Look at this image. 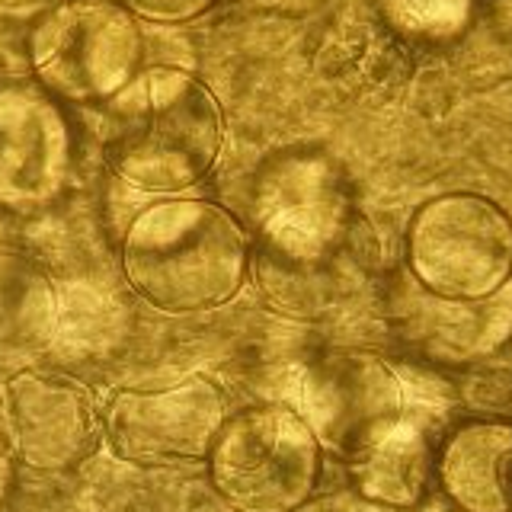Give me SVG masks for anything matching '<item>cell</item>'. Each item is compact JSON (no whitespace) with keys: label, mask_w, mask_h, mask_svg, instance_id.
<instances>
[{"label":"cell","mask_w":512,"mask_h":512,"mask_svg":"<svg viewBox=\"0 0 512 512\" xmlns=\"http://www.w3.org/2000/svg\"><path fill=\"white\" fill-rule=\"evenodd\" d=\"M224 116L199 77L180 68L138 71L109 100L106 164L141 192H180L215 167Z\"/></svg>","instance_id":"1"},{"label":"cell","mask_w":512,"mask_h":512,"mask_svg":"<svg viewBox=\"0 0 512 512\" xmlns=\"http://www.w3.org/2000/svg\"><path fill=\"white\" fill-rule=\"evenodd\" d=\"M122 272L157 311L192 314L221 308L244 285L247 234L218 202H157L128 224Z\"/></svg>","instance_id":"2"},{"label":"cell","mask_w":512,"mask_h":512,"mask_svg":"<svg viewBox=\"0 0 512 512\" xmlns=\"http://www.w3.org/2000/svg\"><path fill=\"white\" fill-rule=\"evenodd\" d=\"M141 26L116 0H61L29 32V74L68 103H109L141 64Z\"/></svg>","instance_id":"3"},{"label":"cell","mask_w":512,"mask_h":512,"mask_svg":"<svg viewBox=\"0 0 512 512\" xmlns=\"http://www.w3.org/2000/svg\"><path fill=\"white\" fill-rule=\"evenodd\" d=\"M413 276L445 301L496 295L512 272V221L493 199L448 192L416 212L407 237Z\"/></svg>","instance_id":"4"},{"label":"cell","mask_w":512,"mask_h":512,"mask_svg":"<svg viewBox=\"0 0 512 512\" xmlns=\"http://www.w3.org/2000/svg\"><path fill=\"white\" fill-rule=\"evenodd\" d=\"M317 439L295 410H247L212 445V484L237 512H295L317 484Z\"/></svg>","instance_id":"5"},{"label":"cell","mask_w":512,"mask_h":512,"mask_svg":"<svg viewBox=\"0 0 512 512\" xmlns=\"http://www.w3.org/2000/svg\"><path fill=\"white\" fill-rule=\"evenodd\" d=\"M253 215L279 256L320 260L346 228L343 176L324 154H282L256 176Z\"/></svg>","instance_id":"6"},{"label":"cell","mask_w":512,"mask_h":512,"mask_svg":"<svg viewBox=\"0 0 512 512\" xmlns=\"http://www.w3.org/2000/svg\"><path fill=\"white\" fill-rule=\"evenodd\" d=\"M74 135L52 93L29 84L0 90V208L36 215L71 180Z\"/></svg>","instance_id":"7"},{"label":"cell","mask_w":512,"mask_h":512,"mask_svg":"<svg viewBox=\"0 0 512 512\" xmlns=\"http://www.w3.org/2000/svg\"><path fill=\"white\" fill-rule=\"evenodd\" d=\"M224 426L221 391L186 378L157 391H119L106 410V436L132 464H180L212 452Z\"/></svg>","instance_id":"8"},{"label":"cell","mask_w":512,"mask_h":512,"mask_svg":"<svg viewBox=\"0 0 512 512\" xmlns=\"http://www.w3.org/2000/svg\"><path fill=\"white\" fill-rule=\"evenodd\" d=\"M4 420L13 452L29 468H74L100 445V413L93 394L74 378L20 372L4 388Z\"/></svg>","instance_id":"9"},{"label":"cell","mask_w":512,"mask_h":512,"mask_svg":"<svg viewBox=\"0 0 512 512\" xmlns=\"http://www.w3.org/2000/svg\"><path fill=\"white\" fill-rule=\"evenodd\" d=\"M439 477L464 512H512V426H461L439 458Z\"/></svg>","instance_id":"10"},{"label":"cell","mask_w":512,"mask_h":512,"mask_svg":"<svg viewBox=\"0 0 512 512\" xmlns=\"http://www.w3.org/2000/svg\"><path fill=\"white\" fill-rule=\"evenodd\" d=\"M311 420L333 439H349L356 448L368 432L397 416V381L378 362L343 365L308 381Z\"/></svg>","instance_id":"11"},{"label":"cell","mask_w":512,"mask_h":512,"mask_svg":"<svg viewBox=\"0 0 512 512\" xmlns=\"http://www.w3.org/2000/svg\"><path fill=\"white\" fill-rule=\"evenodd\" d=\"M356 480L368 500L413 506L429 480V442L413 420L394 416L356 445Z\"/></svg>","instance_id":"12"},{"label":"cell","mask_w":512,"mask_h":512,"mask_svg":"<svg viewBox=\"0 0 512 512\" xmlns=\"http://www.w3.org/2000/svg\"><path fill=\"white\" fill-rule=\"evenodd\" d=\"M58 301L45 272L16 250H0V359L42 346L55 330Z\"/></svg>","instance_id":"13"},{"label":"cell","mask_w":512,"mask_h":512,"mask_svg":"<svg viewBox=\"0 0 512 512\" xmlns=\"http://www.w3.org/2000/svg\"><path fill=\"white\" fill-rule=\"evenodd\" d=\"M471 0H391V16L413 36H455L468 23Z\"/></svg>","instance_id":"14"},{"label":"cell","mask_w":512,"mask_h":512,"mask_svg":"<svg viewBox=\"0 0 512 512\" xmlns=\"http://www.w3.org/2000/svg\"><path fill=\"white\" fill-rule=\"evenodd\" d=\"M116 4H122L135 20L157 26H180L189 20H199L218 0H116Z\"/></svg>","instance_id":"15"},{"label":"cell","mask_w":512,"mask_h":512,"mask_svg":"<svg viewBox=\"0 0 512 512\" xmlns=\"http://www.w3.org/2000/svg\"><path fill=\"white\" fill-rule=\"evenodd\" d=\"M29 32L26 26H13L0 20V71L23 74L29 71Z\"/></svg>","instance_id":"16"},{"label":"cell","mask_w":512,"mask_h":512,"mask_svg":"<svg viewBox=\"0 0 512 512\" xmlns=\"http://www.w3.org/2000/svg\"><path fill=\"white\" fill-rule=\"evenodd\" d=\"M58 4L61 0H0V20L32 29V23H36L42 13H48Z\"/></svg>","instance_id":"17"},{"label":"cell","mask_w":512,"mask_h":512,"mask_svg":"<svg viewBox=\"0 0 512 512\" xmlns=\"http://www.w3.org/2000/svg\"><path fill=\"white\" fill-rule=\"evenodd\" d=\"M7 487H10V458L4 452V445H0V500L7 496Z\"/></svg>","instance_id":"18"}]
</instances>
